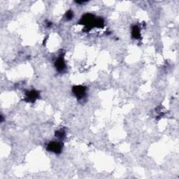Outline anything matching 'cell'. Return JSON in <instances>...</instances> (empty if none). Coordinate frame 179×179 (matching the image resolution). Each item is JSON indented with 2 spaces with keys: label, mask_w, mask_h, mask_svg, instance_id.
I'll return each mask as SVG.
<instances>
[{
  "label": "cell",
  "mask_w": 179,
  "mask_h": 179,
  "mask_svg": "<svg viewBox=\"0 0 179 179\" xmlns=\"http://www.w3.org/2000/svg\"><path fill=\"white\" fill-rule=\"evenodd\" d=\"M95 16L92 14H86V15L83 16L81 20H80V23L82 25H84L86 27V28L90 29L93 27H95Z\"/></svg>",
  "instance_id": "cell-1"
},
{
  "label": "cell",
  "mask_w": 179,
  "mask_h": 179,
  "mask_svg": "<svg viewBox=\"0 0 179 179\" xmlns=\"http://www.w3.org/2000/svg\"><path fill=\"white\" fill-rule=\"evenodd\" d=\"M47 150L52 153L59 154L62 152V144L58 141H52L48 144Z\"/></svg>",
  "instance_id": "cell-2"
},
{
  "label": "cell",
  "mask_w": 179,
  "mask_h": 179,
  "mask_svg": "<svg viewBox=\"0 0 179 179\" xmlns=\"http://www.w3.org/2000/svg\"><path fill=\"white\" fill-rule=\"evenodd\" d=\"M72 92H73L74 95L78 99H82L84 97L86 93V87L82 86H74L72 88Z\"/></svg>",
  "instance_id": "cell-3"
},
{
  "label": "cell",
  "mask_w": 179,
  "mask_h": 179,
  "mask_svg": "<svg viewBox=\"0 0 179 179\" xmlns=\"http://www.w3.org/2000/svg\"><path fill=\"white\" fill-rule=\"evenodd\" d=\"M38 93L36 90H31L27 92L25 94L26 100L27 101H30V102H33L38 97Z\"/></svg>",
  "instance_id": "cell-4"
},
{
  "label": "cell",
  "mask_w": 179,
  "mask_h": 179,
  "mask_svg": "<svg viewBox=\"0 0 179 179\" xmlns=\"http://www.w3.org/2000/svg\"><path fill=\"white\" fill-rule=\"evenodd\" d=\"M65 62L64 60V58L60 57L57 60V61L55 62V68L59 72H62L65 69Z\"/></svg>",
  "instance_id": "cell-5"
},
{
  "label": "cell",
  "mask_w": 179,
  "mask_h": 179,
  "mask_svg": "<svg viewBox=\"0 0 179 179\" xmlns=\"http://www.w3.org/2000/svg\"><path fill=\"white\" fill-rule=\"evenodd\" d=\"M140 35H141V32H140V29L138 26L135 25L132 27V37L133 38H140Z\"/></svg>",
  "instance_id": "cell-6"
},
{
  "label": "cell",
  "mask_w": 179,
  "mask_h": 179,
  "mask_svg": "<svg viewBox=\"0 0 179 179\" xmlns=\"http://www.w3.org/2000/svg\"><path fill=\"white\" fill-rule=\"evenodd\" d=\"M104 23V20L102 18H96L95 21V27H99V28L103 27Z\"/></svg>",
  "instance_id": "cell-7"
},
{
  "label": "cell",
  "mask_w": 179,
  "mask_h": 179,
  "mask_svg": "<svg viewBox=\"0 0 179 179\" xmlns=\"http://www.w3.org/2000/svg\"><path fill=\"white\" fill-rule=\"evenodd\" d=\"M55 137L59 139H63L65 137V133L62 130H58L55 132Z\"/></svg>",
  "instance_id": "cell-8"
},
{
  "label": "cell",
  "mask_w": 179,
  "mask_h": 179,
  "mask_svg": "<svg viewBox=\"0 0 179 179\" xmlns=\"http://www.w3.org/2000/svg\"><path fill=\"white\" fill-rule=\"evenodd\" d=\"M74 17V13L72 11H68L66 13V18L67 20H71Z\"/></svg>",
  "instance_id": "cell-9"
}]
</instances>
